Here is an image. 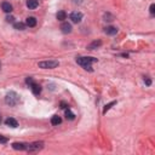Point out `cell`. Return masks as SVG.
Returning a JSON list of instances; mask_svg holds the SVG:
<instances>
[{
  "label": "cell",
  "instance_id": "cell-4",
  "mask_svg": "<svg viewBox=\"0 0 155 155\" xmlns=\"http://www.w3.org/2000/svg\"><path fill=\"white\" fill-rule=\"evenodd\" d=\"M44 148V142H33L27 144V152H39Z\"/></svg>",
  "mask_w": 155,
  "mask_h": 155
},
{
  "label": "cell",
  "instance_id": "cell-5",
  "mask_svg": "<svg viewBox=\"0 0 155 155\" xmlns=\"http://www.w3.org/2000/svg\"><path fill=\"white\" fill-rule=\"evenodd\" d=\"M69 17H70V19H71V22H73V23H80L81 19H82V13L80 11H74V12L70 13Z\"/></svg>",
  "mask_w": 155,
  "mask_h": 155
},
{
  "label": "cell",
  "instance_id": "cell-23",
  "mask_svg": "<svg viewBox=\"0 0 155 155\" xmlns=\"http://www.w3.org/2000/svg\"><path fill=\"white\" fill-rule=\"evenodd\" d=\"M144 82H146V85H148V86L152 85V80L149 79V78H146V79H144Z\"/></svg>",
  "mask_w": 155,
  "mask_h": 155
},
{
  "label": "cell",
  "instance_id": "cell-2",
  "mask_svg": "<svg viewBox=\"0 0 155 155\" xmlns=\"http://www.w3.org/2000/svg\"><path fill=\"white\" fill-rule=\"evenodd\" d=\"M97 62V58H94V57H78L76 58V63L80 64L82 68H85L86 70H92L91 69V64Z\"/></svg>",
  "mask_w": 155,
  "mask_h": 155
},
{
  "label": "cell",
  "instance_id": "cell-20",
  "mask_svg": "<svg viewBox=\"0 0 155 155\" xmlns=\"http://www.w3.org/2000/svg\"><path fill=\"white\" fill-rule=\"evenodd\" d=\"M0 143H1V144L7 143V138H6V137H4L3 135H0Z\"/></svg>",
  "mask_w": 155,
  "mask_h": 155
},
{
  "label": "cell",
  "instance_id": "cell-19",
  "mask_svg": "<svg viewBox=\"0 0 155 155\" xmlns=\"http://www.w3.org/2000/svg\"><path fill=\"white\" fill-rule=\"evenodd\" d=\"M115 104H116V101H113V102H110V103H108V104H106L104 109H103V114H106V113H107L108 110H109L113 106H115Z\"/></svg>",
  "mask_w": 155,
  "mask_h": 155
},
{
  "label": "cell",
  "instance_id": "cell-26",
  "mask_svg": "<svg viewBox=\"0 0 155 155\" xmlns=\"http://www.w3.org/2000/svg\"><path fill=\"white\" fill-rule=\"evenodd\" d=\"M0 67H1V64H0Z\"/></svg>",
  "mask_w": 155,
  "mask_h": 155
},
{
  "label": "cell",
  "instance_id": "cell-24",
  "mask_svg": "<svg viewBox=\"0 0 155 155\" xmlns=\"http://www.w3.org/2000/svg\"><path fill=\"white\" fill-rule=\"evenodd\" d=\"M67 107H68V106H67V103H64V102L61 103V108H62V109H65Z\"/></svg>",
  "mask_w": 155,
  "mask_h": 155
},
{
  "label": "cell",
  "instance_id": "cell-16",
  "mask_svg": "<svg viewBox=\"0 0 155 155\" xmlns=\"http://www.w3.org/2000/svg\"><path fill=\"white\" fill-rule=\"evenodd\" d=\"M65 118L68 119V120H74L75 119V114L69 109V108L68 109H65Z\"/></svg>",
  "mask_w": 155,
  "mask_h": 155
},
{
  "label": "cell",
  "instance_id": "cell-6",
  "mask_svg": "<svg viewBox=\"0 0 155 155\" xmlns=\"http://www.w3.org/2000/svg\"><path fill=\"white\" fill-rule=\"evenodd\" d=\"M29 87L32 89V92L34 95H37V96H39L40 94H41V86L39 85V84H37V82H32V84L29 85Z\"/></svg>",
  "mask_w": 155,
  "mask_h": 155
},
{
  "label": "cell",
  "instance_id": "cell-14",
  "mask_svg": "<svg viewBox=\"0 0 155 155\" xmlns=\"http://www.w3.org/2000/svg\"><path fill=\"white\" fill-rule=\"evenodd\" d=\"M61 122H62V119H61L59 115H53L52 118H51V124H52L53 126H58Z\"/></svg>",
  "mask_w": 155,
  "mask_h": 155
},
{
  "label": "cell",
  "instance_id": "cell-21",
  "mask_svg": "<svg viewBox=\"0 0 155 155\" xmlns=\"http://www.w3.org/2000/svg\"><path fill=\"white\" fill-rule=\"evenodd\" d=\"M6 21L9 23H15V17L13 16H7L6 17Z\"/></svg>",
  "mask_w": 155,
  "mask_h": 155
},
{
  "label": "cell",
  "instance_id": "cell-9",
  "mask_svg": "<svg viewBox=\"0 0 155 155\" xmlns=\"http://www.w3.org/2000/svg\"><path fill=\"white\" fill-rule=\"evenodd\" d=\"M5 124H6L7 126H10V127H13V128H16L18 126L17 120L16 119H13V118H7L6 120H5Z\"/></svg>",
  "mask_w": 155,
  "mask_h": 155
},
{
  "label": "cell",
  "instance_id": "cell-3",
  "mask_svg": "<svg viewBox=\"0 0 155 155\" xmlns=\"http://www.w3.org/2000/svg\"><path fill=\"white\" fill-rule=\"evenodd\" d=\"M39 68L41 69H53L59 65V62L56 61V59H50V61H43V62H39Z\"/></svg>",
  "mask_w": 155,
  "mask_h": 155
},
{
  "label": "cell",
  "instance_id": "cell-15",
  "mask_svg": "<svg viewBox=\"0 0 155 155\" xmlns=\"http://www.w3.org/2000/svg\"><path fill=\"white\" fill-rule=\"evenodd\" d=\"M101 45H102V41H101V40H96V41L91 43L89 46H87V50H95V49H97V47H100Z\"/></svg>",
  "mask_w": 155,
  "mask_h": 155
},
{
  "label": "cell",
  "instance_id": "cell-1",
  "mask_svg": "<svg viewBox=\"0 0 155 155\" xmlns=\"http://www.w3.org/2000/svg\"><path fill=\"white\" fill-rule=\"evenodd\" d=\"M5 102H6V104L10 106V107L17 106L18 103H19V96H18V94H17V92H15V91L7 92L6 97H5Z\"/></svg>",
  "mask_w": 155,
  "mask_h": 155
},
{
  "label": "cell",
  "instance_id": "cell-13",
  "mask_svg": "<svg viewBox=\"0 0 155 155\" xmlns=\"http://www.w3.org/2000/svg\"><path fill=\"white\" fill-rule=\"evenodd\" d=\"M104 33L108 34V35H115L118 33V28L113 27V25H109V27H107L104 29Z\"/></svg>",
  "mask_w": 155,
  "mask_h": 155
},
{
  "label": "cell",
  "instance_id": "cell-22",
  "mask_svg": "<svg viewBox=\"0 0 155 155\" xmlns=\"http://www.w3.org/2000/svg\"><path fill=\"white\" fill-rule=\"evenodd\" d=\"M149 11H150L152 15L155 13V4H152V5H150V9H149Z\"/></svg>",
  "mask_w": 155,
  "mask_h": 155
},
{
  "label": "cell",
  "instance_id": "cell-11",
  "mask_svg": "<svg viewBox=\"0 0 155 155\" xmlns=\"http://www.w3.org/2000/svg\"><path fill=\"white\" fill-rule=\"evenodd\" d=\"M25 25H28V27H35V25H37V18L33 16L27 17V19H25Z\"/></svg>",
  "mask_w": 155,
  "mask_h": 155
},
{
  "label": "cell",
  "instance_id": "cell-17",
  "mask_svg": "<svg viewBox=\"0 0 155 155\" xmlns=\"http://www.w3.org/2000/svg\"><path fill=\"white\" fill-rule=\"evenodd\" d=\"M13 27H15V29H17V30H24L25 24L22 23V22H15L13 23Z\"/></svg>",
  "mask_w": 155,
  "mask_h": 155
},
{
  "label": "cell",
  "instance_id": "cell-7",
  "mask_svg": "<svg viewBox=\"0 0 155 155\" xmlns=\"http://www.w3.org/2000/svg\"><path fill=\"white\" fill-rule=\"evenodd\" d=\"M27 144L28 143L15 142V143H12V148L15 149V150H25V149H27Z\"/></svg>",
  "mask_w": 155,
  "mask_h": 155
},
{
  "label": "cell",
  "instance_id": "cell-12",
  "mask_svg": "<svg viewBox=\"0 0 155 155\" xmlns=\"http://www.w3.org/2000/svg\"><path fill=\"white\" fill-rule=\"evenodd\" d=\"M39 6V1L38 0H27V7L30 10H34Z\"/></svg>",
  "mask_w": 155,
  "mask_h": 155
},
{
  "label": "cell",
  "instance_id": "cell-8",
  "mask_svg": "<svg viewBox=\"0 0 155 155\" xmlns=\"http://www.w3.org/2000/svg\"><path fill=\"white\" fill-rule=\"evenodd\" d=\"M61 30H62V33H63V34H69V33L71 32V24L68 23V22L62 23V25H61Z\"/></svg>",
  "mask_w": 155,
  "mask_h": 155
},
{
  "label": "cell",
  "instance_id": "cell-10",
  "mask_svg": "<svg viewBox=\"0 0 155 155\" xmlns=\"http://www.w3.org/2000/svg\"><path fill=\"white\" fill-rule=\"evenodd\" d=\"M1 9H3L4 12L10 13V12L12 11V5L10 4V3H7V1H4V3L1 4Z\"/></svg>",
  "mask_w": 155,
  "mask_h": 155
},
{
  "label": "cell",
  "instance_id": "cell-18",
  "mask_svg": "<svg viewBox=\"0 0 155 155\" xmlns=\"http://www.w3.org/2000/svg\"><path fill=\"white\" fill-rule=\"evenodd\" d=\"M56 17H57L58 21H64L67 18V13L64 11H58L57 15H56Z\"/></svg>",
  "mask_w": 155,
  "mask_h": 155
},
{
  "label": "cell",
  "instance_id": "cell-25",
  "mask_svg": "<svg viewBox=\"0 0 155 155\" xmlns=\"http://www.w3.org/2000/svg\"><path fill=\"white\" fill-rule=\"evenodd\" d=\"M0 124H1V116H0Z\"/></svg>",
  "mask_w": 155,
  "mask_h": 155
}]
</instances>
